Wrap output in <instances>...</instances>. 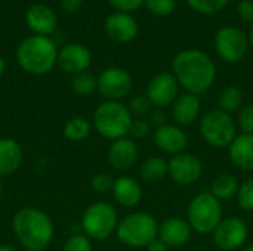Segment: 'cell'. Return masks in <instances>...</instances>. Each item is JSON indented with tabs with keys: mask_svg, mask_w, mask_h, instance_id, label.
Returning <instances> with one entry per match:
<instances>
[{
	"mask_svg": "<svg viewBox=\"0 0 253 251\" xmlns=\"http://www.w3.org/2000/svg\"><path fill=\"white\" fill-rule=\"evenodd\" d=\"M172 74L179 86L188 93L199 96L209 90L215 83L216 65L205 52L199 49H187L173 58Z\"/></svg>",
	"mask_w": 253,
	"mask_h": 251,
	"instance_id": "cell-1",
	"label": "cell"
},
{
	"mask_svg": "<svg viewBox=\"0 0 253 251\" xmlns=\"http://www.w3.org/2000/svg\"><path fill=\"white\" fill-rule=\"evenodd\" d=\"M15 237L28 251L44 250L53 240L52 219L37 207H22L12 219Z\"/></svg>",
	"mask_w": 253,
	"mask_h": 251,
	"instance_id": "cell-2",
	"label": "cell"
},
{
	"mask_svg": "<svg viewBox=\"0 0 253 251\" xmlns=\"http://www.w3.org/2000/svg\"><path fill=\"white\" fill-rule=\"evenodd\" d=\"M58 46L50 37L33 34L19 43L16 61L25 72L43 75L58 62Z\"/></svg>",
	"mask_w": 253,
	"mask_h": 251,
	"instance_id": "cell-3",
	"label": "cell"
},
{
	"mask_svg": "<svg viewBox=\"0 0 253 251\" xmlns=\"http://www.w3.org/2000/svg\"><path fill=\"white\" fill-rule=\"evenodd\" d=\"M133 117L120 101H104L93 112V127L105 139L117 141L129 135Z\"/></svg>",
	"mask_w": 253,
	"mask_h": 251,
	"instance_id": "cell-4",
	"label": "cell"
},
{
	"mask_svg": "<svg viewBox=\"0 0 253 251\" xmlns=\"http://www.w3.org/2000/svg\"><path fill=\"white\" fill-rule=\"evenodd\" d=\"M117 240L132 249H145L159 237V222L147 212H135L119 220Z\"/></svg>",
	"mask_w": 253,
	"mask_h": 251,
	"instance_id": "cell-5",
	"label": "cell"
},
{
	"mask_svg": "<svg viewBox=\"0 0 253 251\" xmlns=\"http://www.w3.org/2000/svg\"><path fill=\"white\" fill-rule=\"evenodd\" d=\"M199 133L209 146L225 149L230 148L237 136V124L231 114H227L219 108H213L200 117Z\"/></svg>",
	"mask_w": 253,
	"mask_h": 251,
	"instance_id": "cell-6",
	"label": "cell"
},
{
	"mask_svg": "<svg viewBox=\"0 0 253 251\" xmlns=\"http://www.w3.org/2000/svg\"><path fill=\"white\" fill-rule=\"evenodd\" d=\"M222 215L224 210L221 201L209 191H203L194 195L187 209V220L193 232L202 235L212 234L224 219Z\"/></svg>",
	"mask_w": 253,
	"mask_h": 251,
	"instance_id": "cell-7",
	"label": "cell"
},
{
	"mask_svg": "<svg viewBox=\"0 0 253 251\" xmlns=\"http://www.w3.org/2000/svg\"><path fill=\"white\" fill-rule=\"evenodd\" d=\"M80 225L87 238L93 241H104L116 234L119 215L110 203L96 201L84 210Z\"/></svg>",
	"mask_w": 253,
	"mask_h": 251,
	"instance_id": "cell-8",
	"label": "cell"
},
{
	"mask_svg": "<svg viewBox=\"0 0 253 251\" xmlns=\"http://www.w3.org/2000/svg\"><path fill=\"white\" fill-rule=\"evenodd\" d=\"M249 47V38L237 27H222L215 36V50L228 64L240 62Z\"/></svg>",
	"mask_w": 253,
	"mask_h": 251,
	"instance_id": "cell-9",
	"label": "cell"
},
{
	"mask_svg": "<svg viewBox=\"0 0 253 251\" xmlns=\"http://www.w3.org/2000/svg\"><path fill=\"white\" fill-rule=\"evenodd\" d=\"M249 237V228L240 217L222 219L212 232L213 244L222 251H236L242 249Z\"/></svg>",
	"mask_w": 253,
	"mask_h": 251,
	"instance_id": "cell-10",
	"label": "cell"
},
{
	"mask_svg": "<svg viewBox=\"0 0 253 251\" xmlns=\"http://www.w3.org/2000/svg\"><path fill=\"white\" fill-rule=\"evenodd\" d=\"M98 92L105 101H120L129 95L132 90V75L120 68V67H110L104 70L98 77Z\"/></svg>",
	"mask_w": 253,
	"mask_h": 251,
	"instance_id": "cell-11",
	"label": "cell"
},
{
	"mask_svg": "<svg viewBox=\"0 0 253 251\" xmlns=\"http://www.w3.org/2000/svg\"><path fill=\"white\" fill-rule=\"evenodd\" d=\"M169 176L178 185H194L203 176V163L197 155L190 152L173 155L169 160Z\"/></svg>",
	"mask_w": 253,
	"mask_h": 251,
	"instance_id": "cell-12",
	"label": "cell"
},
{
	"mask_svg": "<svg viewBox=\"0 0 253 251\" xmlns=\"http://www.w3.org/2000/svg\"><path fill=\"white\" fill-rule=\"evenodd\" d=\"M179 83L172 72L163 71L156 74L147 86V98L154 108L170 107L179 96Z\"/></svg>",
	"mask_w": 253,
	"mask_h": 251,
	"instance_id": "cell-13",
	"label": "cell"
},
{
	"mask_svg": "<svg viewBox=\"0 0 253 251\" xmlns=\"http://www.w3.org/2000/svg\"><path fill=\"white\" fill-rule=\"evenodd\" d=\"M153 142L162 152L173 157L185 152L188 146V135L181 126L168 123L153 130Z\"/></svg>",
	"mask_w": 253,
	"mask_h": 251,
	"instance_id": "cell-14",
	"label": "cell"
},
{
	"mask_svg": "<svg viewBox=\"0 0 253 251\" xmlns=\"http://www.w3.org/2000/svg\"><path fill=\"white\" fill-rule=\"evenodd\" d=\"M92 64L90 50L80 43H68L58 52V65L68 74H80L87 71Z\"/></svg>",
	"mask_w": 253,
	"mask_h": 251,
	"instance_id": "cell-15",
	"label": "cell"
},
{
	"mask_svg": "<svg viewBox=\"0 0 253 251\" xmlns=\"http://www.w3.org/2000/svg\"><path fill=\"white\" fill-rule=\"evenodd\" d=\"M138 157H139L138 145L135 143L133 139H130L127 136L113 141V143L110 145L108 152H107L108 164L119 172L132 169L135 166V163L138 161Z\"/></svg>",
	"mask_w": 253,
	"mask_h": 251,
	"instance_id": "cell-16",
	"label": "cell"
},
{
	"mask_svg": "<svg viewBox=\"0 0 253 251\" xmlns=\"http://www.w3.org/2000/svg\"><path fill=\"white\" fill-rule=\"evenodd\" d=\"M25 22L28 28L37 36H50L56 27L58 19L55 10L44 3H34L25 12Z\"/></svg>",
	"mask_w": 253,
	"mask_h": 251,
	"instance_id": "cell-17",
	"label": "cell"
},
{
	"mask_svg": "<svg viewBox=\"0 0 253 251\" xmlns=\"http://www.w3.org/2000/svg\"><path fill=\"white\" fill-rule=\"evenodd\" d=\"M104 28L107 36L117 43H129L138 34L136 19L126 12H116L108 15Z\"/></svg>",
	"mask_w": 253,
	"mask_h": 251,
	"instance_id": "cell-18",
	"label": "cell"
},
{
	"mask_svg": "<svg viewBox=\"0 0 253 251\" xmlns=\"http://www.w3.org/2000/svg\"><path fill=\"white\" fill-rule=\"evenodd\" d=\"M193 237V229L187 219L169 217L159 225V238L169 249L184 247Z\"/></svg>",
	"mask_w": 253,
	"mask_h": 251,
	"instance_id": "cell-19",
	"label": "cell"
},
{
	"mask_svg": "<svg viewBox=\"0 0 253 251\" xmlns=\"http://www.w3.org/2000/svg\"><path fill=\"white\" fill-rule=\"evenodd\" d=\"M200 109H202L200 98L197 95L185 92V93L179 95L175 99V102L170 105L172 120L175 121V124H178L181 127L191 126L193 123H196L199 120Z\"/></svg>",
	"mask_w": 253,
	"mask_h": 251,
	"instance_id": "cell-20",
	"label": "cell"
},
{
	"mask_svg": "<svg viewBox=\"0 0 253 251\" xmlns=\"http://www.w3.org/2000/svg\"><path fill=\"white\" fill-rule=\"evenodd\" d=\"M117 204L126 209H133L142 201V188L138 180L130 176H120L114 180L111 191Z\"/></svg>",
	"mask_w": 253,
	"mask_h": 251,
	"instance_id": "cell-21",
	"label": "cell"
},
{
	"mask_svg": "<svg viewBox=\"0 0 253 251\" xmlns=\"http://www.w3.org/2000/svg\"><path fill=\"white\" fill-rule=\"evenodd\" d=\"M231 163L245 172H253V133L237 135L228 148Z\"/></svg>",
	"mask_w": 253,
	"mask_h": 251,
	"instance_id": "cell-22",
	"label": "cell"
},
{
	"mask_svg": "<svg viewBox=\"0 0 253 251\" xmlns=\"http://www.w3.org/2000/svg\"><path fill=\"white\" fill-rule=\"evenodd\" d=\"M22 164V148L10 138L0 139V178L13 175Z\"/></svg>",
	"mask_w": 253,
	"mask_h": 251,
	"instance_id": "cell-23",
	"label": "cell"
},
{
	"mask_svg": "<svg viewBox=\"0 0 253 251\" xmlns=\"http://www.w3.org/2000/svg\"><path fill=\"white\" fill-rule=\"evenodd\" d=\"M239 188H240V183L234 175L222 173V175H218L212 180L209 192L213 197H216L219 201H222V200H231V198L237 197Z\"/></svg>",
	"mask_w": 253,
	"mask_h": 251,
	"instance_id": "cell-24",
	"label": "cell"
},
{
	"mask_svg": "<svg viewBox=\"0 0 253 251\" xmlns=\"http://www.w3.org/2000/svg\"><path fill=\"white\" fill-rule=\"evenodd\" d=\"M139 173L145 182H160L169 175V161H166L163 157H150L141 164Z\"/></svg>",
	"mask_w": 253,
	"mask_h": 251,
	"instance_id": "cell-25",
	"label": "cell"
},
{
	"mask_svg": "<svg viewBox=\"0 0 253 251\" xmlns=\"http://www.w3.org/2000/svg\"><path fill=\"white\" fill-rule=\"evenodd\" d=\"M243 101H245L243 92L236 86H228V87L222 89L218 96L219 109L225 111L227 114L239 112L243 107Z\"/></svg>",
	"mask_w": 253,
	"mask_h": 251,
	"instance_id": "cell-26",
	"label": "cell"
},
{
	"mask_svg": "<svg viewBox=\"0 0 253 251\" xmlns=\"http://www.w3.org/2000/svg\"><path fill=\"white\" fill-rule=\"evenodd\" d=\"M64 136L68 139V141H73V142H80V141H84L90 132H92V123L84 118V117H73L70 118L65 126H64Z\"/></svg>",
	"mask_w": 253,
	"mask_h": 251,
	"instance_id": "cell-27",
	"label": "cell"
},
{
	"mask_svg": "<svg viewBox=\"0 0 253 251\" xmlns=\"http://www.w3.org/2000/svg\"><path fill=\"white\" fill-rule=\"evenodd\" d=\"M71 89L79 96H89L98 89V80L93 74L84 71L76 74L71 80Z\"/></svg>",
	"mask_w": 253,
	"mask_h": 251,
	"instance_id": "cell-28",
	"label": "cell"
},
{
	"mask_svg": "<svg viewBox=\"0 0 253 251\" xmlns=\"http://www.w3.org/2000/svg\"><path fill=\"white\" fill-rule=\"evenodd\" d=\"M191 9L203 15H213L225 7L228 0H187Z\"/></svg>",
	"mask_w": 253,
	"mask_h": 251,
	"instance_id": "cell-29",
	"label": "cell"
},
{
	"mask_svg": "<svg viewBox=\"0 0 253 251\" xmlns=\"http://www.w3.org/2000/svg\"><path fill=\"white\" fill-rule=\"evenodd\" d=\"M237 206L243 210V212H248V213H252L253 212V178L251 179H246L240 188H239V192H237Z\"/></svg>",
	"mask_w": 253,
	"mask_h": 251,
	"instance_id": "cell-30",
	"label": "cell"
},
{
	"mask_svg": "<svg viewBox=\"0 0 253 251\" xmlns=\"http://www.w3.org/2000/svg\"><path fill=\"white\" fill-rule=\"evenodd\" d=\"M132 117H138V118H142L144 115L150 114L151 112V102L150 99L147 98V95H136L130 99L129 105H127Z\"/></svg>",
	"mask_w": 253,
	"mask_h": 251,
	"instance_id": "cell-31",
	"label": "cell"
},
{
	"mask_svg": "<svg viewBox=\"0 0 253 251\" xmlns=\"http://www.w3.org/2000/svg\"><path fill=\"white\" fill-rule=\"evenodd\" d=\"M62 251H92V240L84 234L71 235L65 243Z\"/></svg>",
	"mask_w": 253,
	"mask_h": 251,
	"instance_id": "cell-32",
	"label": "cell"
},
{
	"mask_svg": "<svg viewBox=\"0 0 253 251\" xmlns=\"http://www.w3.org/2000/svg\"><path fill=\"white\" fill-rule=\"evenodd\" d=\"M114 178L108 173H96L92 179H90V186L95 192L98 194H108L113 191L114 186Z\"/></svg>",
	"mask_w": 253,
	"mask_h": 251,
	"instance_id": "cell-33",
	"label": "cell"
},
{
	"mask_svg": "<svg viewBox=\"0 0 253 251\" xmlns=\"http://www.w3.org/2000/svg\"><path fill=\"white\" fill-rule=\"evenodd\" d=\"M147 9L157 15V16H166L170 15L176 7V0H145Z\"/></svg>",
	"mask_w": 253,
	"mask_h": 251,
	"instance_id": "cell-34",
	"label": "cell"
},
{
	"mask_svg": "<svg viewBox=\"0 0 253 251\" xmlns=\"http://www.w3.org/2000/svg\"><path fill=\"white\" fill-rule=\"evenodd\" d=\"M236 124L242 133H253V104L242 107V109L237 112Z\"/></svg>",
	"mask_w": 253,
	"mask_h": 251,
	"instance_id": "cell-35",
	"label": "cell"
},
{
	"mask_svg": "<svg viewBox=\"0 0 253 251\" xmlns=\"http://www.w3.org/2000/svg\"><path fill=\"white\" fill-rule=\"evenodd\" d=\"M151 133V124L150 121L144 120V118H133L130 129H129V136L133 141H139V139H145L148 135Z\"/></svg>",
	"mask_w": 253,
	"mask_h": 251,
	"instance_id": "cell-36",
	"label": "cell"
},
{
	"mask_svg": "<svg viewBox=\"0 0 253 251\" xmlns=\"http://www.w3.org/2000/svg\"><path fill=\"white\" fill-rule=\"evenodd\" d=\"M108 1L119 12H126V13L139 9L145 3V0H108Z\"/></svg>",
	"mask_w": 253,
	"mask_h": 251,
	"instance_id": "cell-37",
	"label": "cell"
},
{
	"mask_svg": "<svg viewBox=\"0 0 253 251\" xmlns=\"http://www.w3.org/2000/svg\"><path fill=\"white\" fill-rule=\"evenodd\" d=\"M237 15L246 21V22H253V1L251 0H242L237 4Z\"/></svg>",
	"mask_w": 253,
	"mask_h": 251,
	"instance_id": "cell-38",
	"label": "cell"
},
{
	"mask_svg": "<svg viewBox=\"0 0 253 251\" xmlns=\"http://www.w3.org/2000/svg\"><path fill=\"white\" fill-rule=\"evenodd\" d=\"M148 115H150V124L154 126L156 129H157V127H162V126H165V124H168V115H166L165 111L160 109V108L153 109Z\"/></svg>",
	"mask_w": 253,
	"mask_h": 251,
	"instance_id": "cell-39",
	"label": "cell"
},
{
	"mask_svg": "<svg viewBox=\"0 0 253 251\" xmlns=\"http://www.w3.org/2000/svg\"><path fill=\"white\" fill-rule=\"evenodd\" d=\"M83 4V0H61V7L67 13H74Z\"/></svg>",
	"mask_w": 253,
	"mask_h": 251,
	"instance_id": "cell-40",
	"label": "cell"
},
{
	"mask_svg": "<svg viewBox=\"0 0 253 251\" xmlns=\"http://www.w3.org/2000/svg\"><path fill=\"white\" fill-rule=\"evenodd\" d=\"M145 249H147V251H169V247L159 237L156 240H153Z\"/></svg>",
	"mask_w": 253,
	"mask_h": 251,
	"instance_id": "cell-41",
	"label": "cell"
},
{
	"mask_svg": "<svg viewBox=\"0 0 253 251\" xmlns=\"http://www.w3.org/2000/svg\"><path fill=\"white\" fill-rule=\"evenodd\" d=\"M0 251H16L15 247L9 246V244H0Z\"/></svg>",
	"mask_w": 253,
	"mask_h": 251,
	"instance_id": "cell-42",
	"label": "cell"
},
{
	"mask_svg": "<svg viewBox=\"0 0 253 251\" xmlns=\"http://www.w3.org/2000/svg\"><path fill=\"white\" fill-rule=\"evenodd\" d=\"M4 68H6V62H4L3 56H0V77H1L3 72H4Z\"/></svg>",
	"mask_w": 253,
	"mask_h": 251,
	"instance_id": "cell-43",
	"label": "cell"
},
{
	"mask_svg": "<svg viewBox=\"0 0 253 251\" xmlns=\"http://www.w3.org/2000/svg\"><path fill=\"white\" fill-rule=\"evenodd\" d=\"M249 43L253 46V22L251 25V30H249Z\"/></svg>",
	"mask_w": 253,
	"mask_h": 251,
	"instance_id": "cell-44",
	"label": "cell"
},
{
	"mask_svg": "<svg viewBox=\"0 0 253 251\" xmlns=\"http://www.w3.org/2000/svg\"><path fill=\"white\" fill-rule=\"evenodd\" d=\"M243 251H253V244H251V246H248V247H246V249H245V250Z\"/></svg>",
	"mask_w": 253,
	"mask_h": 251,
	"instance_id": "cell-45",
	"label": "cell"
},
{
	"mask_svg": "<svg viewBox=\"0 0 253 251\" xmlns=\"http://www.w3.org/2000/svg\"><path fill=\"white\" fill-rule=\"evenodd\" d=\"M1 194H3V183H1V180H0V198H1Z\"/></svg>",
	"mask_w": 253,
	"mask_h": 251,
	"instance_id": "cell-46",
	"label": "cell"
},
{
	"mask_svg": "<svg viewBox=\"0 0 253 251\" xmlns=\"http://www.w3.org/2000/svg\"><path fill=\"white\" fill-rule=\"evenodd\" d=\"M42 251H43V250H42Z\"/></svg>",
	"mask_w": 253,
	"mask_h": 251,
	"instance_id": "cell-47",
	"label": "cell"
}]
</instances>
